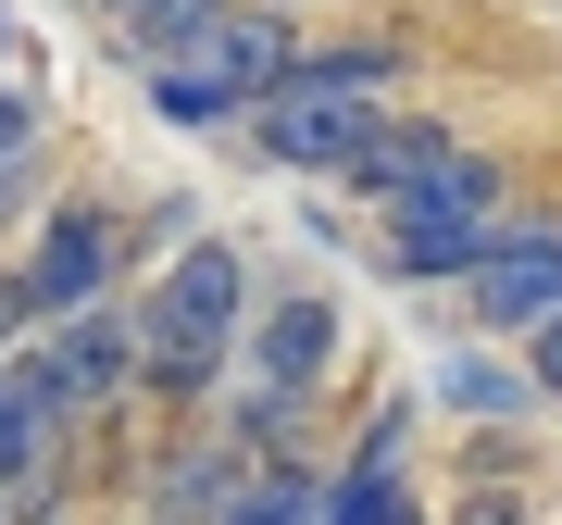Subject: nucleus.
I'll list each match as a JSON object with an SVG mask.
<instances>
[{
    "instance_id": "f03ea898",
    "label": "nucleus",
    "mask_w": 562,
    "mask_h": 525,
    "mask_svg": "<svg viewBox=\"0 0 562 525\" xmlns=\"http://www.w3.org/2000/svg\"><path fill=\"white\" fill-rule=\"evenodd\" d=\"M350 176L375 188V213H501L487 163H475V150H450L438 125H362Z\"/></svg>"
},
{
    "instance_id": "9d476101",
    "label": "nucleus",
    "mask_w": 562,
    "mask_h": 525,
    "mask_svg": "<svg viewBox=\"0 0 562 525\" xmlns=\"http://www.w3.org/2000/svg\"><path fill=\"white\" fill-rule=\"evenodd\" d=\"M225 488H238V450H201V463H176V476H162V525L201 513V501H225Z\"/></svg>"
},
{
    "instance_id": "6e6552de",
    "label": "nucleus",
    "mask_w": 562,
    "mask_h": 525,
    "mask_svg": "<svg viewBox=\"0 0 562 525\" xmlns=\"http://www.w3.org/2000/svg\"><path fill=\"white\" fill-rule=\"evenodd\" d=\"M213 25H225V0H125V38L162 51V63H176V51H201Z\"/></svg>"
},
{
    "instance_id": "1a4fd4ad",
    "label": "nucleus",
    "mask_w": 562,
    "mask_h": 525,
    "mask_svg": "<svg viewBox=\"0 0 562 525\" xmlns=\"http://www.w3.org/2000/svg\"><path fill=\"white\" fill-rule=\"evenodd\" d=\"M313 501H325V488L313 476H238V488H225V525H313Z\"/></svg>"
},
{
    "instance_id": "20e7f679",
    "label": "nucleus",
    "mask_w": 562,
    "mask_h": 525,
    "mask_svg": "<svg viewBox=\"0 0 562 525\" xmlns=\"http://www.w3.org/2000/svg\"><path fill=\"white\" fill-rule=\"evenodd\" d=\"M250 113H262V150H276V163H313V176H325V163H350L362 125H375V113H362V88H301V76H276Z\"/></svg>"
},
{
    "instance_id": "ddd939ff",
    "label": "nucleus",
    "mask_w": 562,
    "mask_h": 525,
    "mask_svg": "<svg viewBox=\"0 0 562 525\" xmlns=\"http://www.w3.org/2000/svg\"><path fill=\"white\" fill-rule=\"evenodd\" d=\"M25 325H38V301H25V276H0V350H13Z\"/></svg>"
},
{
    "instance_id": "423d86ee",
    "label": "nucleus",
    "mask_w": 562,
    "mask_h": 525,
    "mask_svg": "<svg viewBox=\"0 0 562 525\" xmlns=\"http://www.w3.org/2000/svg\"><path fill=\"white\" fill-rule=\"evenodd\" d=\"M325 338H338L325 301H276V325L250 338V388H313L325 376Z\"/></svg>"
},
{
    "instance_id": "4468645a",
    "label": "nucleus",
    "mask_w": 562,
    "mask_h": 525,
    "mask_svg": "<svg viewBox=\"0 0 562 525\" xmlns=\"http://www.w3.org/2000/svg\"><path fill=\"white\" fill-rule=\"evenodd\" d=\"M538 388L562 401V313H538Z\"/></svg>"
},
{
    "instance_id": "7ed1b4c3",
    "label": "nucleus",
    "mask_w": 562,
    "mask_h": 525,
    "mask_svg": "<svg viewBox=\"0 0 562 525\" xmlns=\"http://www.w3.org/2000/svg\"><path fill=\"white\" fill-rule=\"evenodd\" d=\"M475 276V325H538V313H562V238L550 225H487V250L462 262Z\"/></svg>"
},
{
    "instance_id": "9b49d317",
    "label": "nucleus",
    "mask_w": 562,
    "mask_h": 525,
    "mask_svg": "<svg viewBox=\"0 0 562 525\" xmlns=\"http://www.w3.org/2000/svg\"><path fill=\"white\" fill-rule=\"evenodd\" d=\"M38 450H50V413H38V401H13V388H0V488H13L25 463H38Z\"/></svg>"
},
{
    "instance_id": "f257e3e1",
    "label": "nucleus",
    "mask_w": 562,
    "mask_h": 525,
    "mask_svg": "<svg viewBox=\"0 0 562 525\" xmlns=\"http://www.w3.org/2000/svg\"><path fill=\"white\" fill-rule=\"evenodd\" d=\"M238 301H250L238 250L188 238V250L150 276V301H138V364H150L162 388H201V376L225 364V338H238Z\"/></svg>"
},
{
    "instance_id": "f8f14e48",
    "label": "nucleus",
    "mask_w": 562,
    "mask_h": 525,
    "mask_svg": "<svg viewBox=\"0 0 562 525\" xmlns=\"http://www.w3.org/2000/svg\"><path fill=\"white\" fill-rule=\"evenodd\" d=\"M438 388H450L462 413H525V376H501V364H450Z\"/></svg>"
},
{
    "instance_id": "39448f33",
    "label": "nucleus",
    "mask_w": 562,
    "mask_h": 525,
    "mask_svg": "<svg viewBox=\"0 0 562 525\" xmlns=\"http://www.w3.org/2000/svg\"><path fill=\"white\" fill-rule=\"evenodd\" d=\"M101 288H113V213H50L38 262H25V301L76 313V301H101Z\"/></svg>"
},
{
    "instance_id": "0eeeda50",
    "label": "nucleus",
    "mask_w": 562,
    "mask_h": 525,
    "mask_svg": "<svg viewBox=\"0 0 562 525\" xmlns=\"http://www.w3.org/2000/svg\"><path fill=\"white\" fill-rule=\"evenodd\" d=\"M487 250V213H401V262L413 276H462Z\"/></svg>"
}]
</instances>
